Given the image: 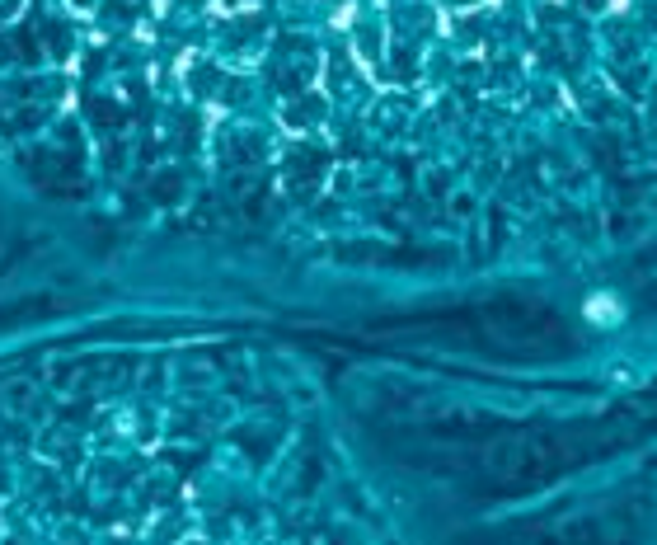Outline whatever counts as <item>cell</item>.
<instances>
[{"mask_svg": "<svg viewBox=\"0 0 657 545\" xmlns=\"http://www.w3.org/2000/svg\"><path fill=\"white\" fill-rule=\"evenodd\" d=\"M587 320H596V325L620 320V301H611V296H592V301H587Z\"/></svg>", "mask_w": 657, "mask_h": 545, "instance_id": "obj_1", "label": "cell"}]
</instances>
